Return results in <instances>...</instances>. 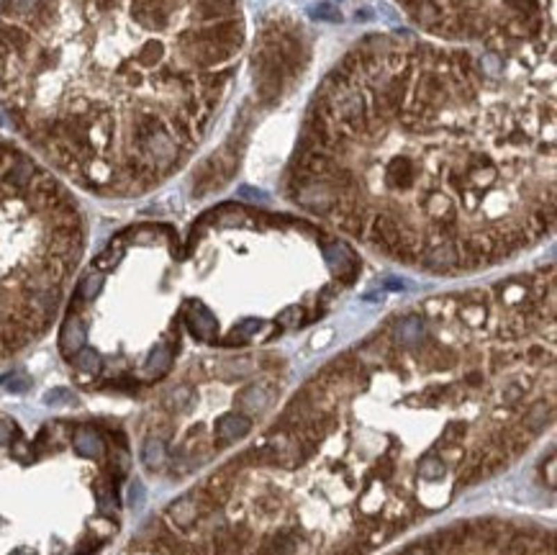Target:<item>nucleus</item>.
Masks as SVG:
<instances>
[{
  "label": "nucleus",
  "mask_w": 557,
  "mask_h": 555,
  "mask_svg": "<svg viewBox=\"0 0 557 555\" xmlns=\"http://www.w3.org/2000/svg\"><path fill=\"white\" fill-rule=\"evenodd\" d=\"M285 193L431 275L511 260L555 227V62L367 34L313 92Z\"/></svg>",
  "instance_id": "1"
},
{
  "label": "nucleus",
  "mask_w": 557,
  "mask_h": 555,
  "mask_svg": "<svg viewBox=\"0 0 557 555\" xmlns=\"http://www.w3.org/2000/svg\"><path fill=\"white\" fill-rule=\"evenodd\" d=\"M244 42L239 0H36L0 18L3 108L80 185L142 193L211 131Z\"/></svg>",
  "instance_id": "2"
},
{
  "label": "nucleus",
  "mask_w": 557,
  "mask_h": 555,
  "mask_svg": "<svg viewBox=\"0 0 557 555\" xmlns=\"http://www.w3.org/2000/svg\"><path fill=\"white\" fill-rule=\"evenodd\" d=\"M311 62V44L301 26L288 16H270L257 31L252 51L254 101L262 108L283 103L304 80Z\"/></svg>",
  "instance_id": "3"
},
{
  "label": "nucleus",
  "mask_w": 557,
  "mask_h": 555,
  "mask_svg": "<svg viewBox=\"0 0 557 555\" xmlns=\"http://www.w3.org/2000/svg\"><path fill=\"white\" fill-rule=\"evenodd\" d=\"M85 339H88V327H85L83 316L77 312H69L65 324H62V335H60V350L65 357H72L77 350L85 347Z\"/></svg>",
  "instance_id": "4"
},
{
  "label": "nucleus",
  "mask_w": 557,
  "mask_h": 555,
  "mask_svg": "<svg viewBox=\"0 0 557 555\" xmlns=\"http://www.w3.org/2000/svg\"><path fill=\"white\" fill-rule=\"evenodd\" d=\"M272 391H275V386H272L270 380H260V383H254V386L244 388V391L239 394L237 406L242 409V412H247V414L262 412V409H267V406H270Z\"/></svg>",
  "instance_id": "5"
},
{
  "label": "nucleus",
  "mask_w": 557,
  "mask_h": 555,
  "mask_svg": "<svg viewBox=\"0 0 557 555\" xmlns=\"http://www.w3.org/2000/svg\"><path fill=\"white\" fill-rule=\"evenodd\" d=\"M252 429V421L244 414H224L216 421V437H219V445H228L234 440L244 437L247 432Z\"/></svg>",
  "instance_id": "6"
},
{
  "label": "nucleus",
  "mask_w": 557,
  "mask_h": 555,
  "mask_svg": "<svg viewBox=\"0 0 557 555\" xmlns=\"http://www.w3.org/2000/svg\"><path fill=\"white\" fill-rule=\"evenodd\" d=\"M519 421H522V427L529 435L542 432L552 421V399H547V401L544 399H534L532 404L526 406V412H524V417Z\"/></svg>",
  "instance_id": "7"
},
{
  "label": "nucleus",
  "mask_w": 557,
  "mask_h": 555,
  "mask_svg": "<svg viewBox=\"0 0 557 555\" xmlns=\"http://www.w3.org/2000/svg\"><path fill=\"white\" fill-rule=\"evenodd\" d=\"M298 545H301V535L293 527H283L270 540L262 542V547L270 555H293L298 550Z\"/></svg>",
  "instance_id": "8"
},
{
  "label": "nucleus",
  "mask_w": 557,
  "mask_h": 555,
  "mask_svg": "<svg viewBox=\"0 0 557 555\" xmlns=\"http://www.w3.org/2000/svg\"><path fill=\"white\" fill-rule=\"evenodd\" d=\"M198 512H201V509H198V501H195V497H190V494H188V497H180L178 501L167 509L169 520L175 522L178 527H183V530L190 527V524L198 520Z\"/></svg>",
  "instance_id": "9"
},
{
  "label": "nucleus",
  "mask_w": 557,
  "mask_h": 555,
  "mask_svg": "<svg viewBox=\"0 0 557 555\" xmlns=\"http://www.w3.org/2000/svg\"><path fill=\"white\" fill-rule=\"evenodd\" d=\"M69 362L77 368V373H85V376H95V373H101L103 370V357L98 350L93 347H83V350H77Z\"/></svg>",
  "instance_id": "10"
},
{
  "label": "nucleus",
  "mask_w": 557,
  "mask_h": 555,
  "mask_svg": "<svg viewBox=\"0 0 557 555\" xmlns=\"http://www.w3.org/2000/svg\"><path fill=\"white\" fill-rule=\"evenodd\" d=\"M142 460L149 471H160L162 465H165V460H167V447H165L162 437H149L144 442Z\"/></svg>",
  "instance_id": "11"
},
{
  "label": "nucleus",
  "mask_w": 557,
  "mask_h": 555,
  "mask_svg": "<svg viewBox=\"0 0 557 555\" xmlns=\"http://www.w3.org/2000/svg\"><path fill=\"white\" fill-rule=\"evenodd\" d=\"M75 450L85 458H98L103 455V440L93 429H80L75 435Z\"/></svg>",
  "instance_id": "12"
},
{
  "label": "nucleus",
  "mask_w": 557,
  "mask_h": 555,
  "mask_svg": "<svg viewBox=\"0 0 557 555\" xmlns=\"http://www.w3.org/2000/svg\"><path fill=\"white\" fill-rule=\"evenodd\" d=\"M244 545L237 540V535L228 530V527H221L216 535H213V555H242Z\"/></svg>",
  "instance_id": "13"
},
{
  "label": "nucleus",
  "mask_w": 557,
  "mask_h": 555,
  "mask_svg": "<svg viewBox=\"0 0 557 555\" xmlns=\"http://www.w3.org/2000/svg\"><path fill=\"white\" fill-rule=\"evenodd\" d=\"M190 399H193V394H190V388L188 386H178L172 388L167 394V399H165V406H167V412H183L188 404H190Z\"/></svg>",
  "instance_id": "14"
},
{
  "label": "nucleus",
  "mask_w": 557,
  "mask_h": 555,
  "mask_svg": "<svg viewBox=\"0 0 557 555\" xmlns=\"http://www.w3.org/2000/svg\"><path fill=\"white\" fill-rule=\"evenodd\" d=\"M419 476L426 481H439L442 476H444V465H442V458H437V455H429V458H424L422 462H419Z\"/></svg>",
  "instance_id": "15"
},
{
  "label": "nucleus",
  "mask_w": 557,
  "mask_h": 555,
  "mask_svg": "<svg viewBox=\"0 0 557 555\" xmlns=\"http://www.w3.org/2000/svg\"><path fill=\"white\" fill-rule=\"evenodd\" d=\"M463 435H465L463 419H449L447 424H444V429H442V442H439V447L442 445H460V442H463Z\"/></svg>",
  "instance_id": "16"
},
{
  "label": "nucleus",
  "mask_w": 557,
  "mask_h": 555,
  "mask_svg": "<svg viewBox=\"0 0 557 555\" xmlns=\"http://www.w3.org/2000/svg\"><path fill=\"white\" fill-rule=\"evenodd\" d=\"M0 386L8 388L10 394H26V391L31 388V380L26 378L24 373H10L6 378H0Z\"/></svg>",
  "instance_id": "17"
},
{
  "label": "nucleus",
  "mask_w": 557,
  "mask_h": 555,
  "mask_svg": "<svg viewBox=\"0 0 557 555\" xmlns=\"http://www.w3.org/2000/svg\"><path fill=\"white\" fill-rule=\"evenodd\" d=\"M44 404H49V406L75 404V396L69 394V391H65V388H54V391H49V394L44 396Z\"/></svg>",
  "instance_id": "18"
},
{
  "label": "nucleus",
  "mask_w": 557,
  "mask_h": 555,
  "mask_svg": "<svg viewBox=\"0 0 557 555\" xmlns=\"http://www.w3.org/2000/svg\"><path fill=\"white\" fill-rule=\"evenodd\" d=\"M144 504V486L142 481H134L131 486H128V506L131 509H139Z\"/></svg>",
  "instance_id": "19"
},
{
  "label": "nucleus",
  "mask_w": 557,
  "mask_h": 555,
  "mask_svg": "<svg viewBox=\"0 0 557 555\" xmlns=\"http://www.w3.org/2000/svg\"><path fill=\"white\" fill-rule=\"evenodd\" d=\"M393 471H396V462L390 460V458H383V460H380V465H378L380 478H390V476H393Z\"/></svg>",
  "instance_id": "20"
},
{
  "label": "nucleus",
  "mask_w": 557,
  "mask_h": 555,
  "mask_svg": "<svg viewBox=\"0 0 557 555\" xmlns=\"http://www.w3.org/2000/svg\"><path fill=\"white\" fill-rule=\"evenodd\" d=\"M10 437H13V424L8 419H0V445L10 442Z\"/></svg>",
  "instance_id": "21"
},
{
  "label": "nucleus",
  "mask_w": 557,
  "mask_h": 555,
  "mask_svg": "<svg viewBox=\"0 0 557 555\" xmlns=\"http://www.w3.org/2000/svg\"><path fill=\"white\" fill-rule=\"evenodd\" d=\"M401 555H434V553H431L429 547H426V542H424V545H422V542H416V545L406 547V550H404V553H401Z\"/></svg>",
  "instance_id": "22"
},
{
  "label": "nucleus",
  "mask_w": 557,
  "mask_h": 555,
  "mask_svg": "<svg viewBox=\"0 0 557 555\" xmlns=\"http://www.w3.org/2000/svg\"><path fill=\"white\" fill-rule=\"evenodd\" d=\"M547 481H549V486L555 488V458L547 460Z\"/></svg>",
  "instance_id": "23"
},
{
  "label": "nucleus",
  "mask_w": 557,
  "mask_h": 555,
  "mask_svg": "<svg viewBox=\"0 0 557 555\" xmlns=\"http://www.w3.org/2000/svg\"><path fill=\"white\" fill-rule=\"evenodd\" d=\"M13 555H24V553H21V550H18V553H13Z\"/></svg>",
  "instance_id": "24"
},
{
  "label": "nucleus",
  "mask_w": 557,
  "mask_h": 555,
  "mask_svg": "<svg viewBox=\"0 0 557 555\" xmlns=\"http://www.w3.org/2000/svg\"><path fill=\"white\" fill-rule=\"evenodd\" d=\"M508 555H511V553H508Z\"/></svg>",
  "instance_id": "25"
}]
</instances>
